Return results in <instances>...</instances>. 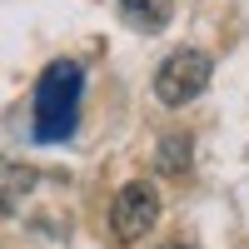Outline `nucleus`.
Listing matches in <instances>:
<instances>
[{
    "label": "nucleus",
    "mask_w": 249,
    "mask_h": 249,
    "mask_svg": "<svg viewBox=\"0 0 249 249\" xmlns=\"http://www.w3.org/2000/svg\"><path fill=\"white\" fill-rule=\"evenodd\" d=\"M0 214H10V204H5V195H0Z\"/></svg>",
    "instance_id": "obj_6"
},
{
    "label": "nucleus",
    "mask_w": 249,
    "mask_h": 249,
    "mask_svg": "<svg viewBox=\"0 0 249 249\" xmlns=\"http://www.w3.org/2000/svg\"><path fill=\"white\" fill-rule=\"evenodd\" d=\"M164 249H184V244H164Z\"/></svg>",
    "instance_id": "obj_7"
},
{
    "label": "nucleus",
    "mask_w": 249,
    "mask_h": 249,
    "mask_svg": "<svg viewBox=\"0 0 249 249\" xmlns=\"http://www.w3.org/2000/svg\"><path fill=\"white\" fill-rule=\"evenodd\" d=\"M120 15L135 30H164L175 15V0H120Z\"/></svg>",
    "instance_id": "obj_4"
},
{
    "label": "nucleus",
    "mask_w": 249,
    "mask_h": 249,
    "mask_svg": "<svg viewBox=\"0 0 249 249\" xmlns=\"http://www.w3.org/2000/svg\"><path fill=\"white\" fill-rule=\"evenodd\" d=\"M190 164V140H164L160 144V170H184Z\"/></svg>",
    "instance_id": "obj_5"
},
{
    "label": "nucleus",
    "mask_w": 249,
    "mask_h": 249,
    "mask_svg": "<svg viewBox=\"0 0 249 249\" xmlns=\"http://www.w3.org/2000/svg\"><path fill=\"white\" fill-rule=\"evenodd\" d=\"M210 85V55L204 50H175L155 75V95L164 105H190L195 95H204Z\"/></svg>",
    "instance_id": "obj_2"
},
{
    "label": "nucleus",
    "mask_w": 249,
    "mask_h": 249,
    "mask_svg": "<svg viewBox=\"0 0 249 249\" xmlns=\"http://www.w3.org/2000/svg\"><path fill=\"white\" fill-rule=\"evenodd\" d=\"M155 219H160V195H155V184H144V179L124 184V190L115 195V204H110V230H115L120 244L144 239L155 230Z\"/></svg>",
    "instance_id": "obj_3"
},
{
    "label": "nucleus",
    "mask_w": 249,
    "mask_h": 249,
    "mask_svg": "<svg viewBox=\"0 0 249 249\" xmlns=\"http://www.w3.org/2000/svg\"><path fill=\"white\" fill-rule=\"evenodd\" d=\"M80 90H85V75H80L75 60H55V65L40 75L35 85V140H70L80 124Z\"/></svg>",
    "instance_id": "obj_1"
}]
</instances>
